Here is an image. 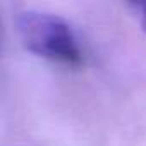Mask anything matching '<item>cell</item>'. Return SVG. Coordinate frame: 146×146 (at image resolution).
I'll list each match as a JSON object with an SVG mask.
<instances>
[{
	"instance_id": "6da1fadb",
	"label": "cell",
	"mask_w": 146,
	"mask_h": 146,
	"mask_svg": "<svg viewBox=\"0 0 146 146\" xmlns=\"http://www.w3.org/2000/svg\"><path fill=\"white\" fill-rule=\"evenodd\" d=\"M17 33L24 46L43 58L74 67L83 64V52L74 29L55 14L43 11L21 12Z\"/></svg>"
},
{
	"instance_id": "7a4b0ae2",
	"label": "cell",
	"mask_w": 146,
	"mask_h": 146,
	"mask_svg": "<svg viewBox=\"0 0 146 146\" xmlns=\"http://www.w3.org/2000/svg\"><path fill=\"white\" fill-rule=\"evenodd\" d=\"M137 11H139V19H141V26L143 29L146 31V4H136L134 5Z\"/></svg>"
}]
</instances>
